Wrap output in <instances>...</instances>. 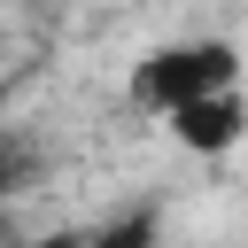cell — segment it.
I'll use <instances>...</instances> for the list:
<instances>
[{
    "mask_svg": "<svg viewBox=\"0 0 248 248\" xmlns=\"http://www.w3.org/2000/svg\"><path fill=\"white\" fill-rule=\"evenodd\" d=\"M85 248H163V232H155V209H124L116 225L85 232Z\"/></svg>",
    "mask_w": 248,
    "mask_h": 248,
    "instance_id": "3957f363",
    "label": "cell"
},
{
    "mask_svg": "<svg viewBox=\"0 0 248 248\" xmlns=\"http://www.w3.org/2000/svg\"><path fill=\"white\" fill-rule=\"evenodd\" d=\"M8 93H16V85H8V78H0V108H8Z\"/></svg>",
    "mask_w": 248,
    "mask_h": 248,
    "instance_id": "5b68a950",
    "label": "cell"
},
{
    "mask_svg": "<svg viewBox=\"0 0 248 248\" xmlns=\"http://www.w3.org/2000/svg\"><path fill=\"white\" fill-rule=\"evenodd\" d=\"M132 93H140L147 108L178 116L186 101H209V93H240V54H232V39H194V46H163V54H147V62H140Z\"/></svg>",
    "mask_w": 248,
    "mask_h": 248,
    "instance_id": "6da1fadb",
    "label": "cell"
},
{
    "mask_svg": "<svg viewBox=\"0 0 248 248\" xmlns=\"http://www.w3.org/2000/svg\"><path fill=\"white\" fill-rule=\"evenodd\" d=\"M170 132H178L194 155H225V147L248 132V101H240V93H209V101H186V108L170 116Z\"/></svg>",
    "mask_w": 248,
    "mask_h": 248,
    "instance_id": "7a4b0ae2",
    "label": "cell"
},
{
    "mask_svg": "<svg viewBox=\"0 0 248 248\" xmlns=\"http://www.w3.org/2000/svg\"><path fill=\"white\" fill-rule=\"evenodd\" d=\"M31 248H85V232H78V225H62V232H39Z\"/></svg>",
    "mask_w": 248,
    "mask_h": 248,
    "instance_id": "277c9868",
    "label": "cell"
}]
</instances>
